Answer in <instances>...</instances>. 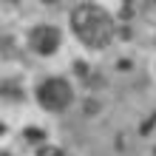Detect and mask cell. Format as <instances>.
<instances>
[{
  "label": "cell",
  "mask_w": 156,
  "mask_h": 156,
  "mask_svg": "<svg viewBox=\"0 0 156 156\" xmlns=\"http://www.w3.org/2000/svg\"><path fill=\"white\" fill-rule=\"evenodd\" d=\"M0 131H3V125H0Z\"/></svg>",
  "instance_id": "cell-7"
},
{
  "label": "cell",
  "mask_w": 156,
  "mask_h": 156,
  "mask_svg": "<svg viewBox=\"0 0 156 156\" xmlns=\"http://www.w3.org/2000/svg\"><path fill=\"white\" fill-rule=\"evenodd\" d=\"M60 40H62L60 29H54V26H48V23L34 26V29L29 31V45H31V51L43 54V57L57 51V48H60Z\"/></svg>",
  "instance_id": "cell-3"
},
{
  "label": "cell",
  "mask_w": 156,
  "mask_h": 156,
  "mask_svg": "<svg viewBox=\"0 0 156 156\" xmlns=\"http://www.w3.org/2000/svg\"><path fill=\"white\" fill-rule=\"evenodd\" d=\"M43 3H60V0H43Z\"/></svg>",
  "instance_id": "cell-6"
},
{
  "label": "cell",
  "mask_w": 156,
  "mask_h": 156,
  "mask_svg": "<svg viewBox=\"0 0 156 156\" xmlns=\"http://www.w3.org/2000/svg\"><path fill=\"white\" fill-rule=\"evenodd\" d=\"M71 31L88 48H105L114 40V20L105 9L94 3H82L71 12Z\"/></svg>",
  "instance_id": "cell-1"
},
{
  "label": "cell",
  "mask_w": 156,
  "mask_h": 156,
  "mask_svg": "<svg viewBox=\"0 0 156 156\" xmlns=\"http://www.w3.org/2000/svg\"><path fill=\"white\" fill-rule=\"evenodd\" d=\"M37 156H66V151H62V148H54V145H45V148H40Z\"/></svg>",
  "instance_id": "cell-4"
},
{
  "label": "cell",
  "mask_w": 156,
  "mask_h": 156,
  "mask_svg": "<svg viewBox=\"0 0 156 156\" xmlns=\"http://www.w3.org/2000/svg\"><path fill=\"white\" fill-rule=\"evenodd\" d=\"M29 136H31V142H40L43 139V131H29Z\"/></svg>",
  "instance_id": "cell-5"
},
{
  "label": "cell",
  "mask_w": 156,
  "mask_h": 156,
  "mask_svg": "<svg viewBox=\"0 0 156 156\" xmlns=\"http://www.w3.org/2000/svg\"><path fill=\"white\" fill-rule=\"evenodd\" d=\"M74 99V91H71V82L62 77H48L37 85V102L48 111H66Z\"/></svg>",
  "instance_id": "cell-2"
}]
</instances>
